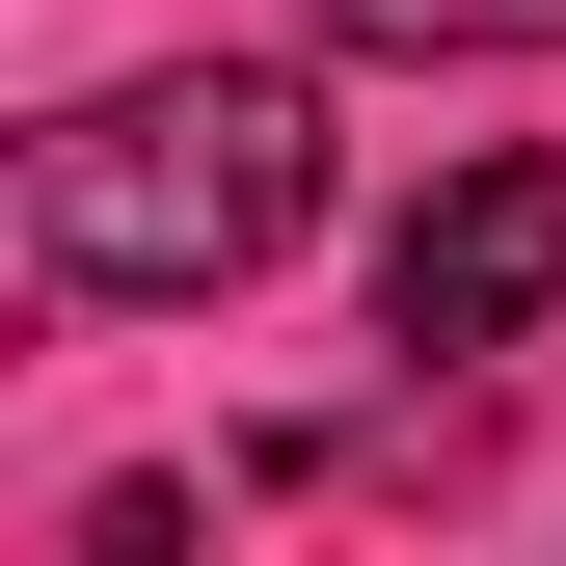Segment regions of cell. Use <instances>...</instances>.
Here are the masks:
<instances>
[{"mask_svg":"<svg viewBox=\"0 0 566 566\" xmlns=\"http://www.w3.org/2000/svg\"><path fill=\"white\" fill-rule=\"evenodd\" d=\"M539 297H566V135H513V163H432V189H405V243H378V350H405V378L513 350Z\"/></svg>","mask_w":566,"mask_h":566,"instance_id":"obj_2","label":"cell"},{"mask_svg":"<svg viewBox=\"0 0 566 566\" xmlns=\"http://www.w3.org/2000/svg\"><path fill=\"white\" fill-rule=\"evenodd\" d=\"M189 539H217L189 485H108V513H82V566H189Z\"/></svg>","mask_w":566,"mask_h":566,"instance_id":"obj_4","label":"cell"},{"mask_svg":"<svg viewBox=\"0 0 566 566\" xmlns=\"http://www.w3.org/2000/svg\"><path fill=\"white\" fill-rule=\"evenodd\" d=\"M324 217V82L297 54H163V82L28 135V270L54 297H243Z\"/></svg>","mask_w":566,"mask_h":566,"instance_id":"obj_1","label":"cell"},{"mask_svg":"<svg viewBox=\"0 0 566 566\" xmlns=\"http://www.w3.org/2000/svg\"><path fill=\"white\" fill-rule=\"evenodd\" d=\"M350 54H566V0H324Z\"/></svg>","mask_w":566,"mask_h":566,"instance_id":"obj_3","label":"cell"}]
</instances>
